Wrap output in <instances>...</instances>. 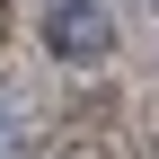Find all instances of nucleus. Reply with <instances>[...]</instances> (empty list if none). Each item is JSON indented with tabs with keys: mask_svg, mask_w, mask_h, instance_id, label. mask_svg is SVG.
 <instances>
[{
	"mask_svg": "<svg viewBox=\"0 0 159 159\" xmlns=\"http://www.w3.org/2000/svg\"><path fill=\"white\" fill-rule=\"evenodd\" d=\"M71 159H97V150H71Z\"/></svg>",
	"mask_w": 159,
	"mask_h": 159,
	"instance_id": "2",
	"label": "nucleus"
},
{
	"mask_svg": "<svg viewBox=\"0 0 159 159\" xmlns=\"http://www.w3.org/2000/svg\"><path fill=\"white\" fill-rule=\"evenodd\" d=\"M44 53L71 62V71L106 62V53H115V9H106V0H44Z\"/></svg>",
	"mask_w": 159,
	"mask_h": 159,
	"instance_id": "1",
	"label": "nucleus"
},
{
	"mask_svg": "<svg viewBox=\"0 0 159 159\" xmlns=\"http://www.w3.org/2000/svg\"><path fill=\"white\" fill-rule=\"evenodd\" d=\"M0 142H9V124H0Z\"/></svg>",
	"mask_w": 159,
	"mask_h": 159,
	"instance_id": "3",
	"label": "nucleus"
}]
</instances>
